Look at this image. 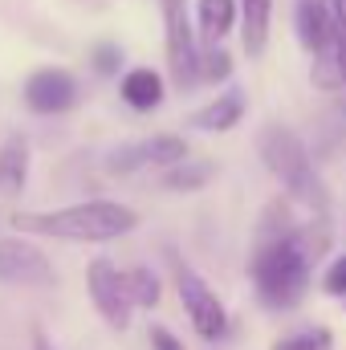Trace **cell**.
<instances>
[{"label": "cell", "mask_w": 346, "mask_h": 350, "mask_svg": "<svg viewBox=\"0 0 346 350\" xmlns=\"http://www.w3.org/2000/svg\"><path fill=\"white\" fill-rule=\"evenodd\" d=\"M249 269H253L261 306H269V310L302 306V297L310 289V241L289 220L285 204H273L265 212V224L257 232V253H253Z\"/></svg>", "instance_id": "cell-1"}, {"label": "cell", "mask_w": 346, "mask_h": 350, "mask_svg": "<svg viewBox=\"0 0 346 350\" xmlns=\"http://www.w3.org/2000/svg\"><path fill=\"white\" fill-rule=\"evenodd\" d=\"M12 228L25 237H53L74 245H106L139 228V212L118 200H82L49 212H12Z\"/></svg>", "instance_id": "cell-2"}, {"label": "cell", "mask_w": 346, "mask_h": 350, "mask_svg": "<svg viewBox=\"0 0 346 350\" xmlns=\"http://www.w3.org/2000/svg\"><path fill=\"white\" fill-rule=\"evenodd\" d=\"M257 151H261V163L269 167V175H277L281 187L289 191V200L302 204V208H310L322 220L326 216V187H322V179L314 172V163H310L306 143L289 126L269 122L257 135Z\"/></svg>", "instance_id": "cell-3"}, {"label": "cell", "mask_w": 346, "mask_h": 350, "mask_svg": "<svg viewBox=\"0 0 346 350\" xmlns=\"http://www.w3.org/2000/svg\"><path fill=\"white\" fill-rule=\"evenodd\" d=\"M175 289H179L183 314H187V322H191V330H196L200 338L216 342V338L228 334V310H224V301L216 297V289H212L196 269L179 265V269H175Z\"/></svg>", "instance_id": "cell-4"}, {"label": "cell", "mask_w": 346, "mask_h": 350, "mask_svg": "<svg viewBox=\"0 0 346 350\" xmlns=\"http://www.w3.org/2000/svg\"><path fill=\"white\" fill-rule=\"evenodd\" d=\"M163 45H168V70L175 90H191L200 82V45L183 0H163Z\"/></svg>", "instance_id": "cell-5"}, {"label": "cell", "mask_w": 346, "mask_h": 350, "mask_svg": "<svg viewBox=\"0 0 346 350\" xmlns=\"http://www.w3.org/2000/svg\"><path fill=\"white\" fill-rule=\"evenodd\" d=\"M86 289L94 310L102 314V322L110 330H127L131 326V314H135V301H131V289H127V273L114 261L98 257L86 269Z\"/></svg>", "instance_id": "cell-6"}, {"label": "cell", "mask_w": 346, "mask_h": 350, "mask_svg": "<svg viewBox=\"0 0 346 350\" xmlns=\"http://www.w3.org/2000/svg\"><path fill=\"white\" fill-rule=\"evenodd\" d=\"M0 281H8V285H53L57 273L33 241L0 237Z\"/></svg>", "instance_id": "cell-7"}, {"label": "cell", "mask_w": 346, "mask_h": 350, "mask_svg": "<svg viewBox=\"0 0 346 350\" xmlns=\"http://www.w3.org/2000/svg\"><path fill=\"white\" fill-rule=\"evenodd\" d=\"M25 106L33 114H66L70 106H78V82L70 70L62 66H45L33 70L25 82Z\"/></svg>", "instance_id": "cell-8"}, {"label": "cell", "mask_w": 346, "mask_h": 350, "mask_svg": "<svg viewBox=\"0 0 346 350\" xmlns=\"http://www.w3.org/2000/svg\"><path fill=\"white\" fill-rule=\"evenodd\" d=\"M297 41L310 57L334 53V16L330 0H297ZM338 57V53H334Z\"/></svg>", "instance_id": "cell-9"}, {"label": "cell", "mask_w": 346, "mask_h": 350, "mask_svg": "<svg viewBox=\"0 0 346 350\" xmlns=\"http://www.w3.org/2000/svg\"><path fill=\"white\" fill-rule=\"evenodd\" d=\"M122 102L131 106V110H159L163 106V98H168V90H163V74L159 70H151V66H135V70H127L122 74Z\"/></svg>", "instance_id": "cell-10"}, {"label": "cell", "mask_w": 346, "mask_h": 350, "mask_svg": "<svg viewBox=\"0 0 346 350\" xmlns=\"http://www.w3.org/2000/svg\"><path fill=\"white\" fill-rule=\"evenodd\" d=\"M241 118H245V94L237 86H228L224 94H216L212 102H204L196 114H191V126H200V131H232V126H241Z\"/></svg>", "instance_id": "cell-11"}, {"label": "cell", "mask_w": 346, "mask_h": 350, "mask_svg": "<svg viewBox=\"0 0 346 350\" xmlns=\"http://www.w3.org/2000/svg\"><path fill=\"white\" fill-rule=\"evenodd\" d=\"M241 12V49L249 57H261L269 45V25H273V0H237Z\"/></svg>", "instance_id": "cell-12"}, {"label": "cell", "mask_w": 346, "mask_h": 350, "mask_svg": "<svg viewBox=\"0 0 346 350\" xmlns=\"http://www.w3.org/2000/svg\"><path fill=\"white\" fill-rule=\"evenodd\" d=\"M29 167H33L29 139L25 135L4 139V147H0V191L4 196H21L25 183H29Z\"/></svg>", "instance_id": "cell-13"}, {"label": "cell", "mask_w": 346, "mask_h": 350, "mask_svg": "<svg viewBox=\"0 0 346 350\" xmlns=\"http://www.w3.org/2000/svg\"><path fill=\"white\" fill-rule=\"evenodd\" d=\"M196 21H200V33L208 37V45H216L232 33L241 12H237V0H196Z\"/></svg>", "instance_id": "cell-14"}, {"label": "cell", "mask_w": 346, "mask_h": 350, "mask_svg": "<svg viewBox=\"0 0 346 350\" xmlns=\"http://www.w3.org/2000/svg\"><path fill=\"white\" fill-rule=\"evenodd\" d=\"M212 175H216V167H212L208 159H183V163L168 167L163 187H168V191H200Z\"/></svg>", "instance_id": "cell-15"}, {"label": "cell", "mask_w": 346, "mask_h": 350, "mask_svg": "<svg viewBox=\"0 0 346 350\" xmlns=\"http://www.w3.org/2000/svg\"><path fill=\"white\" fill-rule=\"evenodd\" d=\"M139 147H143V159H147L151 167H175V163L187 159V143H183L179 135H151V139H143Z\"/></svg>", "instance_id": "cell-16"}, {"label": "cell", "mask_w": 346, "mask_h": 350, "mask_svg": "<svg viewBox=\"0 0 346 350\" xmlns=\"http://www.w3.org/2000/svg\"><path fill=\"white\" fill-rule=\"evenodd\" d=\"M127 289H131V301L139 306V310H151V306H159V277L147 269V265H135V269H127Z\"/></svg>", "instance_id": "cell-17"}, {"label": "cell", "mask_w": 346, "mask_h": 350, "mask_svg": "<svg viewBox=\"0 0 346 350\" xmlns=\"http://www.w3.org/2000/svg\"><path fill=\"white\" fill-rule=\"evenodd\" d=\"M269 350H334V334L326 326H310V330H297V334L277 338Z\"/></svg>", "instance_id": "cell-18"}, {"label": "cell", "mask_w": 346, "mask_h": 350, "mask_svg": "<svg viewBox=\"0 0 346 350\" xmlns=\"http://www.w3.org/2000/svg\"><path fill=\"white\" fill-rule=\"evenodd\" d=\"M228 78H232L228 49H220V41L208 45V49H200V82H228Z\"/></svg>", "instance_id": "cell-19"}, {"label": "cell", "mask_w": 346, "mask_h": 350, "mask_svg": "<svg viewBox=\"0 0 346 350\" xmlns=\"http://www.w3.org/2000/svg\"><path fill=\"white\" fill-rule=\"evenodd\" d=\"M330 16H334V53H338V70H343L346 86V0H330Z\"/></svg>", "instance_id": "cell-20"}, {"label": "cell", "mask_w": 346, "mask_h": 350, "mask_svg": "<svg viewBox=\"0 0 346 350\" xmlns=\"http://www.w3.org/2000/svg\"><path fill=\"white\" fill-rule=\"evenodd\" d=\"M90 62H94V70H98L102 78H110V74H118V66H122V49L110 45V41H102V45H94Z\"/></svg>", "instance_id": "cell-21"}, {"label": "cell", "mask_w": 346, "mask_h": 350, "mask_svg": "<svg viewBox=\"0 0 346 350\" xmlns=\"http://www.w3.org/2000/svg\"><path fill=\"white\" fill-rule=\"evenodd\" d=\"M322 289H326L330 297L346 301V253H343V257H334V261H330V269L322 273Z\"/></svg>", "instance_id": "cell-22"}, {"label": "cell", "mask_w": 346, "mask_h": 350, "mask_svg": "<svg viewBox=\"0 0 346 350\" xmlns=\"http://www.w3.org/2000/svg\"><path fill=\"white\" fill-rule=\"evenodd\" d=\"M151 347H155V350H183V342H179V338H172V330L155 326V330H151Z\"/></svg>", "instance_id": "cell-23"}, {"label": "cell", "mask_w": 346, "mask_h": 350, "mask_svg": "<svg viewBox=\"0 0 346 350\" xmlns=\"http://www.w3.org/2000/svg\"><path fill=\"white\" fill-rule=\"evenodd\" d=\"M33 350H53V347H49V342H45L41 334H37V338H33Z\"/></svg>", "instance_id": "cell-24"}]
</instances>
